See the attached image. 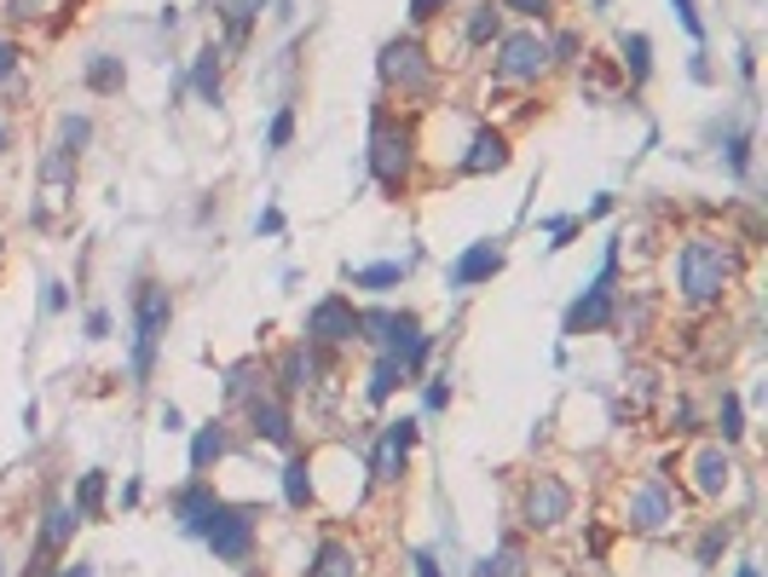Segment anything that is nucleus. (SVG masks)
<instances>
[{"instance_id":"nucleus-1","label":"nucleus","mask_w":768,"mask_h":577,"mask_svg":"<svg viewBox=\"0 0 768 577\" xmlns=\"http://www.w3.org/2000/svg\"><path fill=\"white\" fill-rule=\"evenodd\" d=\"M734 278H740V249L728 237H711V232L682 237V249H676V301L682 306L711 313L734 288Z\"/></svg>"},{"instance_id":"nucleus-2","label":"nucleus","mask_w":768,"mask_h":577,"mask_svg":"<svg viewBox=\"0 0 768 577\" xmlns=\"http://www.w3.org/2000/svg\"><path fill=\"white\" fill-rule=\"evenodd\" d=\"M411 168H416V128L388 116V110H376V121H370V174H376V185L399 197L404 185H411Z\"/></svg>"},{"instance_id":"nucleus-3","label":"nucleus","mask_w":768,"mask_h":577,"mask_svg":"<svg viewBox=\"0 0 768 577\" xmlns=\"http://www.w3.org/2000/svg\"><path fill=\"white\" fill-rule=\"evenodd\" d=\"M168 318H174V295L162 283H139V295H133V387H145L151 381V369H156V346L162 335H168Z\"/></svg>"},{"instance_id":"nucleus-4","label":"nucleus","mask_w":768,"mask_h":577,"mask_svg":"<svg viewBox=\"0 0 768 577\" xmlns=\"http://www.w3.org/2000/svg\"><path fill=\"white\" fill-rule=\"evenodd\" d=\"M492 70H497V81H509V87H537V81L555 70L550 35H537V30H503L492 40Z\"/></svg>"},{"instance_id":"nucleus-5","label":"nucleus","mask_w":768,"mask_h":577,"mask_svg":"<svg viewBox=\"0 0 768 577\" xmlns=\"http://www.w3.org/2000/svg\"><path fill=\"white\" fill-rule=\"evenodd\" d=\"M376 70H381V81H388V87H399L404 98H422V93L434 87V75H439L434 52L422 47L416 35L388 40V47H381V58H376Z\"/></svg>"},{"instance_id":"nucleus-6","label":"nucleus","mask_w":768,"mask_h":577,"mask_svg":"<svg viewBox=\"0 0 768 577\" xmlns=\"http://www.w3.org/2000/svg\"><path fill=\"white\" fill-rule=\"evenodd\" d=\"M572 520V485L560 473H532L520 485V526L525 531H555Z\"/></svg>"},{"instance_id":"nucleus-7","label":"nucleus","mask_w":768,"mask_h":577,"mask_svg":"<svg viewBox=\"0 0 768 577\" xmlns=\"http://www.w3.org/2000/svg\"><path fill=\"white\" fill-rule=\"evenodd\" d=\"M255 538H260V514L255 508H232V503H220L214 508V520L202 526V543L214 549V561H226V566H243L255 554Z\"/></svg>"},{"instance_id":"nucleus-8","label":"nucleus","mask_w":768,"mask_h":577,"mask_svg":"<svg viewBox=\"0 0 768 577\" xmlns=\"http://www.w3.org/2000/svg\"><path fill=\"white\" fill-rule=\"evenodd\" d=\"M624 526L641 531V538H664L676 526V491L664 480H636L624 491Z\"/></svg>"},{"instance_id":"nucleus-9","label":"nucleus","mask_w":768,"mask_h":577,"mask_svg":"<svg viewBox=\"0 0 768 577\" xmlns=\"http://www.w3.org/2000/svg\"><path fill=\"white\" fill-rule=\"evenodd\" d=\"M358 341V306L347 295H323L307 313V346L312 353H335V346Z\"/></svg>"},{"instance_id":"nucleus-10","label":"nucleus","mask_w":768,"mask_h":577,"mask_svg":"<svg viewBox=\"0 0 768 577\" xmlns=\"http://www.w3.org/2000/svg\"><path fill=\"white\" fill-rule=\"evenodd\" d=\"M411 445H416V416L381 422V439H376V457H370V480H376V485H393L399 473H404Z\"/></svg>"},{"instance_id":"nucleus-11","label":"nucleus","mask_w":768,"mask_h":577,"mask_svg":"<svg viewBox=\"0 0 768 577\" xmlns=\"http://www.w3.org/2000/svg\"><path fill=\"white\" fill-rule=\"evenodd\" d=\"M381 353L399 358L404 376H416V369L428 364V353H434V335L416 323V313H393V329H388V341H381Z\"/></svg>"},{"instance_id":"nucleus-12","label":"nucleus","mask_w":768,"mask_h":577,"mask_svg":"<svg viewBox=\"0 0 768 577\" xmlns=\"http://www.w3.org/2000/svg\"><path fill=\"white\" fill-rule=\"evenodd\" d=\"M503 168H509V139L497 128H474L469 144H462V156H457V174L485 179V174H503Z\"/></svg>"},{"instance_id":"nucleus-13","label":"nucleus","mask_w":768,"mask_h":577,"mask_svg":"<svg viewBox=\"0 0 768 577\" xmlns=\"http://www.w3.org/2000/svg\"><path fill=\"white\" fill-rule=\"evenodd\" d=\"M214 508H220V491L202 480V473H197L191 485L174 491V520H179V531H186V538H202V526L214 520Z\"/></svg>"},{"instance_id":"nucleus-14","label":"nucleus","mask_w":768,"mask_h":577,"mask_svg":"<svg viewBox=\"0 0 768 577\" xmlns=\"http://www.w3.org/2000/svg\"><path fill=\"white\" fill-rule=\"evenodd\" d=\"M249 433L267 445H295V416H290V399L277 393H255L249 399Z\"/></svg>"},{"instance_id":"nucleus-15","label":"nucleus","mask_w":768,"mask_h":577,"mask_svg":"<svg viewBox=\"0 0 768 577\" xmlns=\"http://www.w3.org/2000/svg\"><path fill=\"white\" fill-rule=\"evenodd\" d=\"M503 272V249L492 237L485 243H469V249L457 255V266H451V288H480V283H492Z\"/></svg>"},{"instance_id":"nucleus-16","label":"nucleus","mask_w":768,"mask_h":577,"mask_svg":"<svg viewBox=\"0 0 768 577\" xmlns=\"http://www.w3.org/2000/svg\"><path fill=\"white\" fill-rule=\"evenodd\" d=\"M687 473H694V491H699V497H722L728 480H734V462H728L722 445H699L694 457H687Z\"/></svg>"},{"instance_id":"nucleus-17","label":"nucleus","mask_w":768,"mask_h":577,"mask_svg":"<svg viewBox=\"0 0 768 577\" xmlns=\"http://www.w3.org/2000/svg\"><path fill=\"white\" fill-rule=\"evenodd\" d=\"M272 376H277V399L307 393V387L318 381V353H312L307 341H300V346H290V353L277 358V369H272Z\"/></svg>"},{"instance_id":"nucleus-18","label":"nucleus","mask_w":768,"mask_h":577,"mask_svg":"<svg viewBox=\"0 0 768 577\" xmlns=\"http://www.w3.org/2000/svg\"><path fill=\"white\" fill-rule=\"evenodd\" d=\"M497 35H503L497 0H469V7H462V40H469V47H492Z\"/></svg>"},{"instance_id":"nucleus-19","label":"nucleus","mask_w":768,"mask_h":577,"mask_svg":"<svg viewBox=\"0 0 768 577\" xmlns=\"http://www.w3.org/2000/svg\"><path fill=\"white\" fill-rule=\"evenodd\" d=\"M75 526H81V514L70 503H47V514H40V549L47 554H64L75 543Z\"/></svg>"},{"instance_id":"nucleus-20","label":"nucleus","mask_w":768,"mask_h":577,"mask_svg":"<svg viewBox=\"0 0 768 577\" xmlns=\"http://www.w3.org/2000/svg\"><path fill=\"white\" fill-rule=\"evenodd\" d=\"M307 577H358V554H353V543L323 538V543L312 549V566H307Z\"/></svg>"},{"instance_id":"nucleus-21","label":"nucleus","mask_w":768,"mask_h":577,"mask_svg":"<svg viewBox=\"0 0 768 577\" xmlns=\"http://www.w3.org/2000/svg\"><path fill=\"white\" fill-rule=\"evenodd\" d=\"M283 503L295 514L318 503V480H312V457H290L283 462Z\"/></svg>"},{"instance_id":"nucleus-22","label":"nucleus","mask_w":768,"mask_h":577,"mask_svg":"<svg viewBox=\"0 0 768 577\" xmlns=\"http://www.w3.org/2000/svg\"><path fill=\"white\" fill-rule=\"evenodd\" d=\"M226 445H232L226 422H202V427H197V439H191V473H209L220 457H226Z\"/></svg>"},{"instance_id":"nucleus-23","label":"nucleus","mask_w":768,"mask_h":577,"mask_svg":"<svg viewBox=\"0 0 768 577\" xmlns=\"http://www.w3.org/2000/svg\"><path fill=\"white\" fill-rule=\"evenodd\" d=\"M404 381H411V376H404V364H399V358H388V353H376L370 381H364V399H370V404H388Z\"/></svg>"},{"instance_id":"nucleus-24","label":"nucleus","mask_w":768,"mask_h":577,"mask_svg":"<svg viewBox=\"0 0 768 577\" xmlns=\"http://www.w3.org/2000/svg\"><path fill=\"white\" fill-rule=\"evenodd\" d=\"M474 577H532V561H525L520 543H503L497 554H485V561L474 566Z\"/></svg>"},{"instance_id":"nucleus-25","label":"nucleus","mask_w":768,"mask_h":577,"mask_svg":"<svg viewBox=\"0 0 768 577\" xmlns=\"http://www.w3.org/2000/svg\"><path fill=\"white\" fill-rule=\"evenodd\" d=\"M618 52H624V75H630V87H641V81L653 75V40L636 30V35L618 40Z\"/></svg>"},{"instance_id":"nucleus-26","label":"nucleus","mask_w":768,"mask_h":577,"mask_svg":"<svg viewBox=\"0 0 768 577\" xmlns=\"http://www.w3.org/2000/svg\"><path fill=\"white\" fill-rule=\"evenodd\" d=\"M353 288H370V295H388V288L404 283V260H381V266H358V272H347Z\"/></svg>"},{"instance_id":"nucleus-27","label":"nucleus","mask_w":768,"mask_h":577,"mask_svg":"<svg viewBox=\"0 0 768 577\" xmlns=\"http://www.w3.org/2000/svg\"><path fill=\"white\" fill-rule=\"evenodd\" d=\"M121 81H128V70H121L116 52H93L87 58V93H121Z\"/></svg>"},{"instance_id":"nucleus-28","label":"nucleus","mask_w":768,"mask_h":577,"mask_svg":"<svg viewBox=\"0 0 768 577\" xmlns=\"http://www.w3.org/2000/svg\"><path fill=\"white\" fill-rule=\"evenodd\" d=\"M260 381H267V369H260L255 358H243V364H232V369H226V399H237V404H249L255 393H267V387H260Z\"/></svg>"},{"instance_id":"nucleus-29","label":"nucleus","mask_w":768,"mask_h":577,"mask_svg":"<svg viewBox=\"0 0 768 577\" xmlns=\"http://www.w3.org/2000/svg\"><path fill=\"white\" fill-rule=\"evenodd\" d=\"M105 491H110V480H105V468H93V473H81V480H75V514H81V520H93V514L98 508H105Z\"/></svg>"},{"instance_id":"nucleus-30","label":"nucleus","mask_w":768,"mask_h":577,"mask_svg":"<svg viewBox=\"0 0 768 577\" xmlns=\"http://www.w3.org/2000/svg\"><path fill=\"white\" fill-rule=\"evenodd\" d=\"M191 87L202 93V105H220V47H202V52H197Z\"/></svg>"},{"instance_id":"nucleus-31","label":"nucleus","mask_w":768,"mask_h":577,"mask_svg":"<svg viewBox=\"0 0 768 577\" xmlns=\"http://www.w3.org/2000/svg\"><path fill=\"white\" fill-rule=\"evenodd\" d=\"M717 433H722V445H734L740 433H745V404H740V393H722V399H717Z\"/></svg>"},{"instance_id":"nucleus-32","label":"nucleus","mask_w":768,"mask_h":577,"mask_svg":"<svg viewBox=\"0 0 768 577\" xmlns=\"http://www.w3.org/2000/svg\"><path fill=\"white\" fill-rule=\"evenodd\" d=\"M728 543H734V526H722V520H717V526H705V538H699V549H694V561H699V566H717Z\"/></svg>"},{"instance_id":"nucleus-33","label":"nucleus","mask_w":768,"mask_h":577,"mask_svg":"<svg viewBox=\"0 0 768 577\" xmlns=\"http://www.w3.org/2000/svg\"><path fill=\"white\" fill-rule=\"evenodd\" d=\"M93 139V121L87 116H64V121H58V151H70V156H81V144H87Z\"/></svg>"},{"instance_id":"nucleus-34","label":"nucleus","mask_w":768,"mask_h":577,"mask_svg":"<svg viewBox=\"0 0 768 577\" xmlns=\"http://www.w3.org/2000/svg\"><path fill=\"white\" fill-rule=\"evenodd\" d=\"M497 12H515L520 24H550V17H555V0H497Z\"/></svg>"},{"instance_id":"nucleus-35","label":"nucleus","mask_w":768,"mask_h":577,"mask_svg":"<svg viewBox=\"0 0 768 577\" xmlns=\"http://www.w3.org/2000/svg\"><path fill=\"white\" fill-rule=\"evenodd\" d=\"M255 7H260V0H237V7H232V17H226V40H232V47H243V40H249Z\"/></svg>"},{"instance_id":"nucleus-36","label":"nucleus","mask_w":768,"mask_h":577,"mask_svg":"<svg viewBox=\"0 0 768 577\" xmlns=\"http://www.w3.org/2000/svg\"><path fill=\"white\" fill-rule=\"evenodd\" d=\"M728 168H734L740 179L752 174V133H745V128H740V133H728Z\"/></svg>"},{"instance_id":"nucleus-37","label":"nucleus","mask_w":768,"mask_h":577,"mask_svg":"<svg viewBox=\"0 0 768 577\" xmlns=\"http://www.w3.org/2000/svg\"><path fill=\"white\" fill-rule=\"evenodd\" d=\"M290 139H295V110L283 105V110L272 116V128H267V151H290Z\"/></svg>"},{"instance_id":"nucleus-38","label":"nucleus","mask_w":768,"mask_h":577,"mask_svg":"<svg viewBox=\"0 0 768 577\" xmlns=\"http://www.w3.org/2000/svg\"><path fill=\"white\" fill-rule=\"evenodd\" d=\"M0 17H7V24H35L40 0H0Z\"/></svg>"},{"instance_id":"nucleus-39","label":"nucleus","mask_w":768,"mask_h":577,"mask_svg":"<svg viewBox=\"0 0 768 577\" xmlns=\"http://www.w3.org/2000/svg\"><path fill=\"white\" fill-rule=\"evenodd\" d=\"M451 7H457V0H411V24L422 30V24H434V17H445Z\"/></svg>"},{"instance_id":"nucleus-40","label":"nucleus","mask_w":768,"mask_h":577,"mask_svg":"<svg viewBox=\"0 0 768 577\" xmlns=\"http://www.w3.org/2000/svg\"><path fill=\"white\" fill-rule=\"evenodd\" d=\"M676 7V17H682V30L694 35V40H705V24H699V12H694V0H671Z\"/></svg>"},{"instance_id":"nucleus-41","label":"nucleus","mask_w":768,"mask_h":577,"mask_svg":"<svg viewBox=\"0 0 768 577\" xmlns=\"http://www.w3.org/2000/svg\"><path fill=\"white\" fill-rule=\"evenodd\" d=\"M17 64H24V52H17V40H0V81H12Z\"/></svg>"},{"instance_id":"nucleus-42","label":"nucleus","mask_w":768,"mask_h":577,"mask_svg":"<svg viewBox=\"0 0 768 577\" xmlns=\"http://www.w3.org/2000/svg\"><path fill=\"white\" fill-rule=\"evenodd\" d=\"M110 335V313H105V306H93V313H87V341H105Z\"/></svg>"},{"instance_id":"nucleus-43","label":"nucleus","mask_w":768,"mask_h":577,"mask_svg":"<svg viewBox=\"0 0 768 577\" xmlns=\"http://www.w3.org/2000/svg\"><path fill=\"white\" fill-rule=\"evenodd\" d=\"M422 399H428V410H445V404H451V381H428V393H422Z\"/></svg>"},{"instance_id":"nucleus-44","label":"nucleus","mask_w":768,"mask_h":577,"mask_svg":"<svg viewBox=\"0 0 768 577\" xmlns=\"http://www.w3.org/2000/svg\"><path fill=\"white\" fill-rule=\"evenodd\" d=\"M671 427H676V433H687V427H694V404H687V399L671 410Z\"/></svg>"},{"instance_id":"nucleus-45","label":"nucleus","mask_w":768,"mask_h":577,"mask_svg":"<svg viewBox=\"0 0 768 577\" xmlns=\"http://www.w3.org/2000/svg\"><path fill=\"white\" fill-rule=\"evenodd\" d=\"M70 295H64V283H47V313H64Z\"/></svg>"},{"instance_id":"nucleus-46","label":"nucleus","mask_w":768,"mask_h":577,"mask_svg":"<svg viewBox=\"0 0 768 577\" xmlns=\"http://www.w3.org/2000/svg\"><path fill=\"white\" fill-rule=\"evenodd\" d=\"M411 566H416V577H445V572H439V561H434V554H416Z\"/></svg>"},{"instance_id":"nucleus-47","label":"nucleus","mask_w":768,"mask_h":577,"mask_svg":"<svg viewBox=\"0 0 768 577\" xmlns=\"http://www.w3.org/2000/svg\"><path fill=\"white\" fill-rule=\"evenodd\" d=\"M47 577H93V566H81V561H75V566H52Z\"/></svg>"},{"instance_id":"nucleus-48","label":"nucleus","mask_w":768,"mask_h":577,"mask_svg":"<svg viewBox=\"0 0 768 577\" xmlns=\"http://www.w3.org/2000/svg\"><path fill=\"white\" fill-rule=\"evenodd\" d=\"M260 232H267V237H272V232H283V214H277V209H267V214H260Z\"/></svg>"},{"instance_id":"nucleus-49","label":"nucleus","mask_w":768,"mask_h":577,"mask_svg":"<svg viewBox=\"0 0 768 577\" xmlns=\"http://www.w3.org/2000/svg\"><path fill=\"white\" fill-rule=\"evenodd\" d=\"M7 144H12V133H7V121H0V151H7Z\"/></svg>"},{"instance_id":"nucleus-50","label":"nucleus","mask_w":768,"mask_h":577,"mask_svg":"<svg viewBox=\"0 0 768 577\" xmlns=\"http://www.w3.org/2000/svg\"><path fill=\"white\" fill-rule=\"evenodd\" d=\"M734 577H763V572H757V566H740V572H734Z\"/></svg>"},{"instance_id":"nucleus-51","label":"nucleus","mask_w":768,"mask_h":577,"mask_svg":"<svg viewBox=\"0 0 768 577\" xmlns=\"http://www.w3.org/2000/svg\"><path fill=\"white\" fill-rule=\"evenodd\" d=\"M0 577H7V554H0Z\"/></svg>"},{"instance_id":"nucleus-52","label":"nucleus","mask_w":768,"mask_h":577,"mask_svg":"<svg viewBox=\"0 0 768 577\" xmlns=\"http://www.w3.org/2000/svg\"><path fill=\"white\" fill-rule=\"evenodd\" d=\"M590 7H595V12H601V7H606V0H590Z\"/></svg>"}]
</instances>
